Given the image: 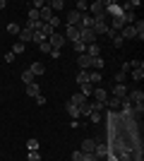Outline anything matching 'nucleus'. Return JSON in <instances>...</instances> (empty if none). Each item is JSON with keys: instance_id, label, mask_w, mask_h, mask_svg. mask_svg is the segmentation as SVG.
I'll list each match as a JSON object with an SVG mask.
<instances>
[{"instance_id": "1", "label": "nucleus", "mask_w": 144, "mask_h": 161, "mask_svg": "<svg viewBox=\"0 0 144 161\" xmlns=\"http://www.w3.org/2000/svg\"><path fill=\"white\" fill-rule=\"evenodd\" d=\"M89 14L94 17V19H106V0L89 3Z\"/></svg>"}, {"instance_id": "2", "label": "nucleus", "mask_w": 144, "mask_h": 161, "mask_svg": "<svg viewBox=\"0 0 144 161\" xmlns=\"http://www.w3.org/2000/svg\"><path fill=\"white\" fill-rule=\"evenodd\" d=\"M106 17H123V5H118L115 0H106Z\"/></svg>"}, {"instance_id": "3", "label": "nucleus", "mask_w": 144, "mask_h": 161, "mask_svg": "<svg viewBox=\"0 0 144 161\" xmlns=\"http://www.w3.org/2000/svg\"><path fill=\"white\" fill-rule=\"evenodd\" d=\"M48 43H51V48H55V51H60V48L65 46L67 41H65V36H62V34L53 31V34H51V36H48Z\"/></svg>"}, {"instance_id": "4", "label": "nucleus", "mask_w": 144, "mask_h": 161, "mask_svg": "<svg viewBox=\"0 0 144 161\" xmlns=\"http://www.w3.org/2000/svg\"><path fill=\"white\" fill-rule=\"evenodd\" d=\"M125 99H127V103H130V106H137V103H142V101H144V92H142V89L127 92V96H125Z\"/></svg>"}, {"instance_id": "5", "label": "nucleus", "mask_w": 144, "mask_h": 161, "mask_svg": "<svg viewBox=\"0 0 144 161\" xmlns=\"http://www.w3.org/2000/svg\"><path fill=\"white\" fill-rule=\"evenodd\" d=\"M96 39H99V36H96L91 29H82V31H79V41H82L84 46H89V43H96Z\"/></svg>"}, {"instance_id": "6", "label": "nucleus", "mask_w": 144, "mask_h": 161, "mask_svg": "<svg viewBox=\"0 0 144 161\" xmlns=\"http://www.w3.org/2000/svg\"><path fill=\"white\" fill-rule=\"evenodd\" d=\"M106 106L110 108V113H120V108H123V99H115V96H108V99H106Z\"/></svg>"}, {"instance_id": "7", "label": "nucleus", "mask_w": 144, "mask_h": 161, "mask_svg": "<svg viewBox=\"0 0 144 161\" xmlns=\"http://www.w3.org/2000/svg\"><path fill=\"white\" fill-rule=\"evenodd\" d=\"M65 41L77 43V41H79V27H67L65 29Z\"/></svg>"}, {"instance_id": "8", "label": "nucleus", "mask_w": 144, "mask_h": 161, "mask_svg": "<svg viewBox=\"0 0 144 161\" xmlns=\"http://www.w3.org/2000/svg\"><path fill=\"white\" fill-rule=\"evenodd\" d=\"M108 152H110V149L106 147V144H103V142H96L94 156H96V159H99V161H101V159H106V156H108Z\"/></svg>"}, {"instance_id": "9", "label": "nucleus", "mask_w": 144, "mask_h": 161, "mask_svg": "<svg viewBox=\"0 0 144 161\" xmlns=\"http://www.w3.org/2000/svg\"><path fill=\"white\" fill-rule=\"evenodd\" d=\"M91 31L99 36V34H106L108 31V24H106V19H94V27H91Z\"/></svg>"}, {"instance_id": "10", "label": "nucleus", "mask_w": 144, "mask_h": 161, "mask_svg": "<svg viewBox=\"0 0 144 161\" xmlns=\"http://www.w3.org/2000/svg\"><path fill=\"white\" fill-rule=\"evenodd\" d=\"M17 36H19V43H27V41H31V39H34V31H31L29 27H22Z\"/></svg>"}, {"instance_id": "11", "label": "nucleus", "mask_w": 144, "mask_h": 161, "mask_svg": "<svg viewBox=\"0 0 144 161\" xmlns=\"http://www.w3.org/2000/svg\"><path fill=\"white\" fill-rule=\"evenodd\" d=\"M91 96H94L99 103H106V99H108V92H106L103 87H94V94H91Z\"/></svg>"}, {"instance_id": "12", "label": "nucleus", "mask_w": 144, "mask_h": 161, "mask_svg": "<svg viewBox=\"0 0 144 161\" xmlns=\"http://www.w3.org/2000/svg\"><path fill=\"white\" fill-rule=\"evenodd\" d=\"M94 149H96V140H84L82 142V154H94Z\"/></svg>"}, {"instance_id": "13", "label": "nucleus", "mask_w": 144, "mask_h": 161, "mask_svg": "<svg viewBox=\"0 0 144 161\" xmlns=\"http://www.w3.org/2000/svg\"><path fill=\"white\" fill-rule=\"evenodd\" d=\"M79 17H82V14L77 12V10H70L67 12V27H77V24H79Z\"/></svg>"}, {"instance_id": "14", "label": "nucleus", "mask_w": 144, "mask_h": 161, "mask_svg": "<svg viewBox=\"0 0 144 161\" xmlns=\"http://www.w3.org/2000/svg\"><path fill=\"white\" fill-rule=\"evenodd\" d=\"M110 96H115V99H125V96H127L125 84H115V87H113V92H110Z\"/></svg>"}, {"instance_id": "15", "label": "nucleus", "mask_w": 144, "mask_h": 161, "mask_svg": "<svg viewBox=\"0 0 144 161\" xmlns=\"http://www.w3.org/2000/svg\"><path fill=\"white\" fill-rule=\"evenodd\" d=\"M84 55H89V58H99V55H101V46H99V43H89Z\"/></svg>"}, {"instance_id": "16", "label": "nucleus", "mask_w": 144, "mask_h": 161, "mask_svg": "<svg viewBox=\"0 0 144 161\" xmlns=\"http://www.w3.org/2000/svg\"><path fill=\"white\" fill-rule=\"evenodd\" d=\"M87 101H89V99H87V96H84L82 92H77V94H72V99H70V103H75V106L79 108V106H82V103H87Z\"/></svg>"}, {"instance_id": "17", "label": "nucleus", "mask_w": 144, "mask_h": 161, "mask_svg": "<svg viewBox=\"0 0 144 161\" xmlns=\"http://www.w3.org/2000/svg\"><path fill=\"white\" fill-rule=\"evenodd\" d=\"M120 39H123V41H127V39H135V27H132V24L123 27V31H120Z\"/></svg>"}, {"instance_id": "18", "label": "nucleus", "mask_w": 144, "mask_h": 161, "mask_svg": "<svg viewBox=\"0 0 144 161\" xmlns=\"http://www.w3.org/2000/svg\"><path fill=\"white\" fill-rule=\"evenodd\" d=\"M24 92H27V96L36 99V96L41 94V87H39V84H27V89H24Z\"/></svg>"}, {"instance_id": "19", "label": "nucleus", "mask_w": 144, "mask_h": 161, "mask_svg": "<svg viewBox=\"0 0 144 161\" xmlns=\"http://www.w3.org/2000/svg\"><path fill=\"white\" fill-rule=\"evenodd\" d=\"M65 111L70 113V118H72V120H77V118H79V108H77L75 103H70V101H67V106H65Z\"/></svg>"}, {"instance_id": "20", "label": "nucleus", "mask_w": 144, "mask_h": 161, "mask_svg": "<svg viewBox=\"0 0 144 161\" xmlns=\"http://www.w3.org/2000/svg\"><path fill=\"white\" fill-rule=\"evenodd\" d=\"M77 65L82 67V70H89V67H91V58H89V55H79V60H77Z\"/></svg>"}, {"instance_id": "21", "label": "nucleus", "mask_w": 144, "mask_h": 161, "mask_svg": "<svg viewBox=\"0 0 144 161\" xmlns=\"http://www.w3.org/2000/svg\"><path fill=\"white\" fill-rule=\"evenodd\" d=\"M29 70H31V72H34V77H36V75H43V72H46V65H43V63H31V67H29Z\"/></svg>"}, {"instance_id": "22", "label": "nucleus", "mask_w": 144, "mask_h": 161, "mask_svg": "<svg viewBox=\"0 0 144 161\" xmlns=\"http://www.w3.org/2000/svg\"><path fill=\"white\" fill-rule=\"evenodd\" d=\"M46 5L51 7V12H55V10H62V7H65V0H51Z\"/></svg>"}, {"instance_id": "23", "label": "nucleus", "mask_w": 144, "mask_h": 161, "mask_svg": "<svg viewBox=\"0 0 144 161\" xmlns=\"http://www.w3.org/2000/svg\"><path fill=\"white\" fill-rule=\"evenodd\" d=\"M22 82H24V84H34V72H31L29 67L22 72Z\"/></svg>"}, {"instance_id": "24", "label": "nucleus", "mask_w": 144, "mask_h": 161, "mask_svg": "<svg viewBox=\"0 0 144 161\" xmlns=\"http://www.w3.org/2000/svg\"><path fill=\"white\" fill-rule=\"evenodd\" d=\"M87 82H89V72H87V70H79V72H77V84H87Z\"/></svg>"}, {"instance_id": "25", "label": "nucleus", "mask_w": 144, "mask_h": 161, "mask_svg": "<svg viewBox=\"0 0 144 161\" xmlns=\"http://www.w3.org/2000/svg\"><path fill=\"white\" fill-rule=\"evenodd\" d=\"M91 111H94V106H91L89 101H87V103H82V106H79V115H89Z\"/></svg>"}, {"instance_id": "26", "label": "nucleus", "mask_w": 144, "mask_h": 161, "mask_svg": "<svg viewBox=\"0 0 144 161\" xmlns=\"http://www.w3.org/2000/svg\"><path fill=\"white\" fill-rule=\"evenodd\" d=\"M82 94L89 99V96L94 94V84H89V82H87V84H82Z\"/></svg>"}, {"instance_id": "27", "label": "nucleus", "mask_w": 144, "mask_h": 161, "mask_svg": "<svg viewBox=\"0 0 144 161\" xmlns=\"http://www.w3.org/2000/svg\"><path fill=\"white\" fill-rule=\"evenodd\" d=\"M91 67H96V72L103 67V55H99V58H91Z\"/></svg>"}, {"instance_id": "28", "label": "nucleus", "mask_w": 144, "mask_h": 161, "mask_svg": "<svg viewBox=\"0 0 144 161\" xmlns=\"http://www.w3.org/2000/svg\"><path fill=\"white\" fill-rule=\"evenodd\" d=\"M87 10H89V3H87V0H77V12L82 14V12H87Z\"/></svg>"}, {"instance_id": "29", "label": "nucleus", "mask_w": 144, "mask_h": 161, "mask_svg": "<svg viewBox=\"0 0 144 161\" xmlns=\"http://www.w3.org/2000/svg\"><path fill=\"white\" fill-rule=\"evenodd\" d=\"M46 24H48V27H51V29L55 31V27H60V17H55V14H53V17H51V19H48Z\"/></svg>"}, {"instance_id": "30", "label": "nucleus", "mask_w": 144, "mask_h": 161, "mask_svg": "<svg viewBox=\"0 0 144 161\" xmlns=\"http://www.w3.org/2000/svg\"><path fill=\"white\" fill-rule=\"evenodd\" d=\"M72 48H75V51H77V55H84V53H87V46H84L82 41H77V43H75V46H72Z\"/></svg>"}, {"instance_id": "31", "label": "nucleus", "mask_w": 144, "mask_h": 161, "mask_svg": "<svg viewBox=\"0 0 144 161\" xmlns=\"http://www.w3.org/2000/svg\"><path fill=\"white\" fill-rule=\"evenodd\" d=\"M27 149H29V152H39V140H34V137H31V140L27 142Z\"/></svg>"}, {"instance_id": "32", "label": "nucleus", "mask_w": 144, "mask_h": 161, "mask_svg": "<svg viewBox=\"0 0 144 161\" xmlns=\"http://www.w3.org/2000/svg\"><path fill=\"white\" fill-rule=\"evenodd\" d=\"M19 24H17V22H10V24H7V31H10V34H19Z\"/></svg>"}, {"instance_id": "33", "label": "nucleus", "mask_w": 144, "mask_h": 161, "mask_svg": "<svg viewBox=\"0 0 144 161\" xmlns=\"http://www.w3.org/2000/svg\"><path fill=\"white\" fill-rule=\"evenodd\" d=\"M101 82V72H89V84H96Z\"/></svg>"}, {"instance_id": "34", "label": "nucleus", "mask_w": 144, "mask_h": 161, "mask_svg": "<svg viewBox=\"0 0 144 161\" xmlns=\"http://www.w3.org/2000/svg\"><path fill=\"white\" fill-rule=\"evenodd\" d=\"M127 65H130V70H142V67H144V63H142V60H130Z\"/></svg>"}, {"instance_id": "35", "label": "nucleus", "mask_w": 144, "mask_h": 161, "mask_svg": "<svg viewBox=\"0 0 144 161\" xmlns=\"http://www.w3.org/2000/svg\"><path fill=\"white\" fill-rule=\"evenodd\" d=\"M125 77H127V75H125L123 70H118V72H115V84H123V82H125Z\"/></svg>"}, {"instance_id": "36", "label": "nucleus", "mask_w": 144, "mask_h": 161, "mask_svg": "<svg viewBox=\"0 0 144 161\" xmlns=\"http://www.w3.org/2000/svg\"><path fill=\"white\" fill-rule=\"evenodd\" d=\"M12 53H14V55L24 53V43H14V46H12Z\"/></svg>"}, {"instance_id": "37", "label": "nucleus", "mask_w": 144, "mask_h": 161, "mask_svg": "<svg viewBox=\"0 0 144 161\" xmlns=\"http://www.w3.org/2000/svg\"><path fill=\"white\" fill-rule=\"evenodd\" d=\"M27 22H39V10H29V19Z\"/></svg>"}, {"instance_id": "38", "label": "nucleus", "mask_w": 144, "mask_h": 161, "mask_svg": "<svg viewBox=\"0 0 144 161\" xmlns=\"http://www.w3.org/2000/svg\"><path fill=\"white\" fill-rule=\"evenodd\" d=\"M142 77H144V67H142V70H132V80H142Z\"/></svg>"}, {"instance_id": "39", "label": "nucleus", "mask_w": 144, "mask_h": 161, "mask_svg": "<svg viewBox=\"0 0 144 161\" xmlns=\"http://www.w3.org/2000/svg\"><path fill=\"white\" fill-rule=\"evenodd\" d=\"M89 118H91V123H101V113H99V111H91Z\"/></svg>"}, {"instance_id": "40", "label": "nucleus", "mask_w": 144, "mask_h": 161, "mask_svg": "<svg viewBox=\"0 0 144 161\" xmlns=\"http://www.w3.org/2000/svg\"><path fill=\"white\" fill-rule=\"evenodd\" d=\"M39 34H43V36H46V39H48V36L53 34V29L48 27V24H43V27H41V31H39Z\"/></svg>"}, {"instance_id": "41", "label": "nucleus", "mask_w": 144, "mask_h": 161, "mask_svg": "<svg viewBox=\"0 0 144 161\" xmlns=\"http://www.w3.org/2000/svg\"><path fill=\"white\" fill-rule=\"evenodd\" d=\"M39 48H41L43 53H51V51H53V48H51V43H48V41H43V43H39Z\"/></svg>"}, {"instance_id": "42", "label": "nucleus", "mask_w": 144, "mask_h": 161, "mask_svg": "<svg viewBox=\"0 0 144 161\" xmlns=\"http://www.w3.org/2000/svg\"><path fill=\"white\" fill-rule=\"evenodd\" d=\"M72 161H84V154L77 149V152H72Z\"/></svg>"}, {"instance_id": "43", "label": "nucleus", "mask_w": 144, "mask_h": 161, "mask_svg": "<svg viewBox=\"0 0 144 161\" xmlns=\"http://www.w3.org/2000/svg\"><path fill=\"white\" fill-rule=\"evenodd\" d=\"M43 5H46V3H43V0H34V3H31V10H41Z\"/></svg>"}, {"instance_id": "44", "label": "nucleus", "mask_w": 144, "mask_h": 161, "mask_svg": "<svg viewBox=\"0 0 144 161\" xmlns=\"http://www.w3.org/2000/svg\"><path fill=\"white\" fill-rule=\"evenodd\" d=\"M29 161H41V154L39 152H29Z\"/></svg>"}, {"instance_id": "45", "label": "nucleus", "mask_w": 144, "mask_h": 161, "mask_svg": "<svg viewBox=\"0 0 144 161\" xmlns=\"http://www.w3.org/2000/svg\"><path fill=\"white\" fill-rule=\"evenodd\" d=\"M14 58H17V55H14L12 51H7V53H5V63H14Z\"/></svg>"}, {"instance_id": "46", "label": "nucleus", "mask_w": 144, "mask_h": 161, "mask_svg": "<svg viewBox=\"0 0 144 161\" xmlns=\"http://www.w3.org/2000/svg\"><path fill=\"white\" fill-rule=\"evenodd\" d=\"M103 36H108V39H110V41H113V39H115V36H118V31H113V29H110V27H108V31L103 34Z\"/></svg>"}, {"instance_id": "47", "label": "nucleus", "mask_w": 144, "mask_h": 161, "mask_svg": "<svg viewBox=\"0 0 144 161\" xmlns=\"http://www.w3.org/2000/svg\"><path fill=\"white\" fill-rule=\"evenodd\" d=\"M113 46H115V48H120V46H123V39H120V34H118L115 39H113Z\"/></svg>"}, {"instance_id": "48", "label": "nucleus", "mask_w": 144, "mask_h": 161, "mask_svg": "<svg viewBox=\"0 0 144 161\" xmlns=\"http://www.w3.org/2000/svg\"><path fill=\"white\" fill-rule=\"evenodd\" d=\"M36 103H39V106H43V103H46V96H43V94H39V96H36Z\"/></svg>"}, {"instance_id": "49", "label": "nucleus", "mask_w": 144, "mask_h": 161, "mask_svg": "<svg viewBox=\"0 0 144 161\" xmlns=\"http://www.w3.org/2000/svg\"><path fill=\"white\" fill-rule=\"evenodd\" d=\"M48 55H51L53 60H58V58H60V51H55V48H53V51H51V53H48Z\"/></svg>"}, {"instance_id": "50", "label": "nucleus", "mask_w": 144, "mask_h": 161, "mask_svg": "<svg viewBox=\"0 0 144 161\" xmlns=\"http://www.w3.org/2000/svg\"><path fill=\"white\" fill-rule=\"evenodd\" d=\"M123 161H135V159H132L130 152H123Z\"/></svg>"}, {"instance_id": "51", "label": "nucleus", "mask_w": 144, "mask_h": 161, "mask_svg": "<svg viewBox=\"0 0 144 161\" xmlns=\"http://www.w3.org/2000/svg\"><path fill=\"white\" fill-rule=\"evenodd\" d=\"M84 161H99V159H96L94 154H84Z\"/></svg>"}, {"instance_id": "52", "label": "nucleus", "mask_w": 144, "mask_h": 161, "mask_svg": "<svg viewBox=\"0 0 144 161\" xmlns=\"http://www.w3.org/2000/svg\"><path fill=\"white\" fill-rule=\"evenodd\" d=\"M5 7H7V5H5V0H0V10H5Z\"/></svg>"}, {"instance_id": "53", "label": "nucleus", "mask_w": 144, "mask_h": 161, "mask_svg": "<svg viewBox=\"0 0 144 161\" xmlns=\"http://www.w3.org/2000/svg\"><path fill=\"white\" fill-rule=\"evenodd\" d=\"M110 161H115V159H110Z\"/></svg>"}]
</instances>
